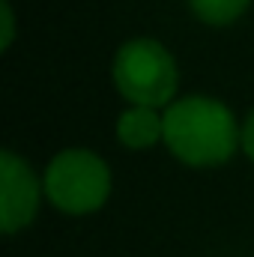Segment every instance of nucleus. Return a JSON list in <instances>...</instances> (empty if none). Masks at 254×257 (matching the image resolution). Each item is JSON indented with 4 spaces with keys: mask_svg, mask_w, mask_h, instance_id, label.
Returning a JSON list of instances; mask_svg holds the SVG:
<instances>
[{
    "mask_svg": "<svg viewBox=\"0 0 254 257\" xmlns=\"http://www.w3.org/2000/svg\"><path fill=\"white\" fill-rule=\"evenodd\" d=\"M239 128L233 114L206 96H189L168 108L165 114V144L191 168L224 165L239 147Z\"/></svg>",
    "mask_w": 254,
    "mask_h": 257,
    "instance_id": "nucleus-1",
    "label": "nucleus"
},
{
    "mask_svg": "<svg viewBox=\"0 0 254 257\" xmlns=\"http://www.w3.org/2000/svg\"><path fill=\"white\" fill-rule=\"evenodd\" d=\"M114 84L138 108H162L177 90V63L156 39H132L114 57Z\"/></svg>",
    "mask_w": 254,
    "mask_h": 257,
    "instance_id": "nucleus-2",
    "label": "nucleus"
},
{
    "mask_svg": "<svg viewBox=\"0 0 254 257\" xmlns=\"http://www.w3.org/2000/svg\"><path fill=\"white\" fill-rule=\"evenodd\" d=\"M45 192L60 212H96L111 192L108 165L90 150H63L45 171Z\"/></svg>",
    "mask_w": 254,
    "mask_h": 257,
    "instance_id": "nucleus-3",
    "label": "nucleus"
},
{
    "mask_svg": "<svg viewBox=\"0 0 254 257\" xmlns=\"http://www.w3.org/2000/svg\"><path fill=\"white\" fill-rule=\"evenodd\" d=\"M39 209V183L24 159L0 153V224L3 233H15L33 221Z\"/></svg>",
    "mask_w": 254,
    "mask_h": 257,
    "instance_id": "nucleus-4",
    "label": "nucleus"
},
{
    "mask_svg": "<svg viewBox=\"0 0 254 257\" xmlns=\"http://www.w3.org/2000/svg\"><path fill=\"white\" fill-rule=\"evenodd\" d=\"M117 138L129 150H147L156 141H165V117L156 114V108H132L117 123Z\"/></svg>",
    "mask_w": 254,
    "mask_h": 257,
    "instance_id": "nucleus-5",
    "label": "nucleus"
},
{
    "mask_svg": "<svg viewBox=\"0 0 254 257\" xmlns=\"http://www.w3.org/2000/svg\"><path fill=\"white\" fill-rule=\"evenodd\" d=\"M189 6L203 24L224 27V24H233L248 9V0H189Z\"/></svg>",
    "mask_w": 254,
    "mask_h": 257,
    "instance_id": "nucleus-6",
    "label": "nucleus"
},
{
    "mask_svg": "<svg viewBox=\"0 0 254 257\" xmlns=\"http://www.w3.org/2000/svg\"><path fill=\"white\" fill-rule=\"evenodd\" d=\"M242 150L248 153V159L254 162V111L248 114V120L242 126Z\"/></svg>",
    "mask_w": 254,
    "mask_h": 257,
    "instance_id": "nucleus-7",
    "label": "nucleus"
}]
</instances>
